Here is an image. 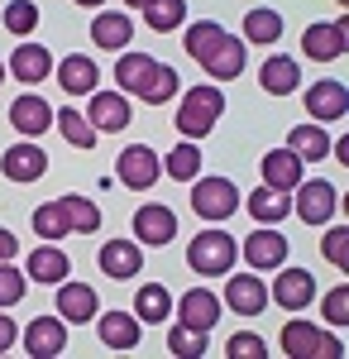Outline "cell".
Masks as SVG:
<instances>
[{"label":"cell","instance_id":"obj_32","mask_svg":"<svg viewBox=\"0 0 349 359\" xmlns=\"http://www.w3.org/2000/svg\"><path fill=\"white\" fill-rule=\"evenodd\" d=\"M287 149H292L301 163H321L325 154H330V135H325L321 125H292V135H287Z\"/></svg>","mask_w":349,"mask_h":359},{"label":"cell","instance_id":"obj_23","mask_svg":"<svg viewBox=\"0 0 349 359\" xmlns=\"http://www.w3.org/2000/svg\"><path fill=\"white\" fill-rule=\"evenodd\" d=\"M177 311H182V326L211 335L215 321H220V297H215L211 287H187V292H182V302H177Z\"/></svg>","mask_w":349,"mask_h":359},{"label":"cell","instance_id":"obj_8","mask_svg":"<svg viewBox=\"0 0 349 359\" xmlns=\"http://www.w3.org/2000/svg\"><path fill=\"white\" fill-rule=\"evenodd\" d=\"M57 287V316H67V326H86V321H96V311H101V297H96V287L91 283H72V273L62 278V283H53Z\"/></svg>","mask_w":349,"mask_h":359},{"label":"cell","instance_id":"obj_28","mask_svg":"<svg viewBox=\"0 0 349 359\" xmlns=\"http://www.w3.org/2000/svg\"><path fill=\"white\" fill-rule=\"evenodd\" d=\"M25 273L34 278V283H48V287H53V283H62V278L72 273V259H67V254L48 240V245L29 249V269H25Z\"/></svg>","mask_w":349,"mask_h":359},{"label":"cell","instance_id":"obj_45","mask_svg":"<svg viewBox=\"0 0 349 359\" xmlns=\"http://www.w3.org/2000/svg\"><path fill=\"white\" fill-rule=\"evenodd\" d=\"M321 254L340 269V273L349 269V230H345V225H335V230H325V235H321Z\"/></svg>","mask_w":349,"mask_h":359},{"label":"cell","instance_id":"obj_26","mask_svg":"<svg viewBox=\"0 0 349 359\" xmlns=\"http://www.w3.org/2000/svg\"><path fill=\"white\" fill-rule=\"evenodd\" d=\"M259 86L268 91V96H292L296 86H301V62L287 53H273L264 67H259Z\"/></svg>","mask_w":349,"mask_h":359},{"label":"cell","instance_id":"obj_7","mask_svg":"<svg viewBox=\"0 0 349 359\" xmlns=\"http://www.w3.org/2000/svg\"><path fill=\"white\" fill-rule=\"evenodd\" d=\"M301 101H306V115L316 120V125H340L349 115V91L345 82H311L306 91H301Z\"/></svg>","mask_w":349,"mask_h":359},{"label":"cell","instance_id":"obj_4","mask_svg":"<svg viewBox=\"0 0 349 359\" xmlns=\"http://www.w3.org/2000/svg\"><path fill=\"white\" fill-rule=\"evenodd\" d=\"M287 196H292L296 221H306V225H330L335 211H340V192H335V182H325V177H301Z\"/></svg>","mask_w":349,"mask_h":359},{"label":"cell","instance_id":"obj_18","mask_svg":"<svg viewBox=\"0 0 349 359\" xmlns=\"http://www.w3.org/2000/svg\"><path fill=\"white\" fill-rule=\"evenodd\" d=\"M20 340H25V350L34 359H53V355L67 350V321L62 316H34Z\"/></svg>","mask_w":349,"mask_h":359},{"label":"cell","instance_id":"obj_3","mask_svg":"<svg viewBox=\"0 0 349 359\" xmlns=\"http://www.w3.org/2000/svg\"><path fill=\"white\" fill-rule=\"evenodd\" d=\"M191 211L211 225H225L235 211H240V187L230 177H191Z\"/></svg>","mask_w":349,"mask_h":359},{"label":"cell","instance_id":"obj_44","mask_svg":"<svg viewBox=\"0 0 349 359\" xmlns=\"http://www.w3.org/2000/svg\"><path fill=\"white\" fill-rule=\"evenodd\" d=\"M225 355L230 359H264L268 355V345H264V335L259 331H235L225 340Z\"/></svg>","mask_w":349,"mask_h":359},{"label":"cell","instance_id":"obj_27","mask_svg":"<svg viewBox=\"0 0 349 359\" xmlns=\"http://www.w3.org/2000/svg\"><path fill=\"white\" fill-rule=\"evenodd\" d=\"M240 206H249L254 225H278L292 216V196L287 192H273V187H254L249 196H240Z\"/></svg>","mask_w":349,"mask_h":359},{"label":"cell","instance_id":"obj_6","mask_svg":"<svg viewBox=\"0 0 349 359\" xmlns=\"http://www.w3.org/2000/svg\"><path fill=\"white\" fill-rule=\"evenodd\" d=\"M158 177H163V158L149 144H130V149L115 158V182H125L130 192H149Z\"/></svg>","mask_w":349,"mask_h":359},{"label":"cell","instance_id":"obj_49","mask_svg":"<svg viewBox=\"0 0 349 359\" xmlns=\"http://www.w3.org/2000/svg\"><path fill=\"white\" fill-rule=\"evenodd\" d=\"M81 10H101V5H106V0H77Z\"/></svg>","mask_w":349,"mask_h":359},{"label":"cell","instance_id":"obj_21","mask_svg":"<svg viewBox=\"0 0 349 359\" xmlns=\"http://www.w3.org/2000/svg\"><path fill=\"white\" fill-rule=\"evenodd\" d=\"M301 172H306V163L296 158L292 149H268L259 158V177H264V187H273V192H292L296 182H301Z\"/></svg>","mask_w":349,"mask_h":359},{"label":"cell","instance_id":"obj_11","mask_svg":"<svg viewBox=\"0 0 349 359\" xmlns=\"http://www.w3.org/2000/svg\"><path fill=\"white\" fill-rule=\"evenodd\" d=\"M244 62H249V43L235 39V34H220L211 43V53L201 57V67H206V77L211 82H235L244 72Z\"/></svg>","mask_w":349,"mask_h":359},{"label":"cell","instance_id":"obj_40","mask_svg":"<svg viewBox=\"0 0 349 359\" xmlns=\"http://www.w3.org/2000/svg\"><path fill=\"white\" fill-rule=\"evenodd\" d=\"M5 29H10L15 39H34V29H39V5H34V0H10Z\"/></svg>","mask_w":349,"mask_h":359},{"label":"cell","instance_id":"obj_29","mask_svg":"<svg viewBox=\"0 0 349 359\" xmlns=\"http://www.w3.org/2000/svg\"><path fill=\"white\" fill-rule=\"evenodd\" d=\"M292 316H296V321H287V326H282V335H278L282 355H292V359H316V350H321V326L301 321V311H292Z\"/></svg>","mask_w":349,"mask_h":359},{"label":"cell","instance_id":"obj_12","mask_svg":"<svg viewBox=\"0 0 349 359\" xmlns=\"http://www.w3.org/2000/svg\"><path fill=\"white\" fill-rule=\"evenodd\" d=\"M268 302H278L282 311H306V306L316 302V278L306 273V269H278V278H273V292Z\"/></svg>","mask_w":349,"mask_h":359},{"label":"cell","instance_id":"obj_22","mask_svg":"<svg viewBox=\"0 0 349 359\" xmlns=\"http://www.w3.org/2000/svg\"><path fill=\"white\" fill-rule=\"evenodd\" d=\"M130 39H135V20H130L125 10H101V15L91 20V43L106 48V53L130 48Z\"/></svg>","mask_w":349,"mask_h":359},{"label":"cell","instance_id":"obj_25","mask_svg":"<svg viewBox=\"0 0 349 359\" xmlns=\"http://www.w3.org/2000/svg\"><path fill=\"white\" fill-rule=\"evenodd\" d=\"M153 67H158V57L153 53H139V48H120V62H115V86L125 91V96H139L149 77H153Z\"/></svg>","mask_w":349,"mask_h":359},{"label":"cell","instance_id":"obj_37","mask_svg":"<svg viewBox=\"0 0 349 359\" xmlns=\"http://www.w3.org/2000/svg\"><path fill=\"white\" fill-rule=\"evenodd\" d=\"M177 86H182V77H177V67H167V62H158V67H153V77H149V86L139 91V101H144V106H167V101L177 96Z\"/></svg>","mask_w":349,"mask_h":359},{"label":"cell","instance_id":"obj_51","mask_svg":"<svg viewBox=\"0 0 349 359\" xmlns=\"http://www.w3.org/2000/svg\"><path fill=\"white\" fill-rule=\"evenodd\" d=\"M0 86H5V62H0Z\"/></svg>","mask_w":349,"mask_h":359},{"label":"cell","instance_id":"obj_17","mask_svg":"<svg viewBox=\"0 0 349 359\" xmlns=\"http://www.w3.org/2000/svg\"><path fill=\"white\" fill-rule=\"evenodd\" d=\"M96 335H101V345L106 350H135L139 340H144V321H139L135 311H96Z\"/></svg>","mask_w":349,"mask_h":359},{"label":"cell","instance_id":"obj_14","mask_svg":"<svg viewBox=\"0 0 349 359\" xmlns=\"http://www.w3.org/2000/svg\"><path fill=\"white\" fill-rule=\"evenodd\" d=\"M5 72L15 77L20 86H39L53 77V53L43 48V43H34V39H25L15 53H10V62H5Z\"/></svg>","mask_w":349,"mask_h":359},{"label":"cell","instance_id":"obj_43","mask_svg":"<svg viewBox=\"0 0 349 359\" xmlns=\"http://www.w3.org/2000/svg\"><path fill=\"white\" fill-rule=\"evenodd\" d=\"M167 350L172 355H187V359H196V355H206V331H191V326H172L167 331Z\"/></svg>","mask_w":349,"mask_h":359},{"label":"cell","instance_id":"obj_15","mask_svg":"<svg viewBox=\"0 0 349 359\" xmlns=\"http://www.w3.org/2000/svg\"><path fill=\"white\" fill-rule=\"evenodd\" d=\"M86 120L96 135H120L130 125V96L125 91H91V106H86Z\"/></svg>","mask_w":349,"mask_h":359},{"label":"cell","instance_id":"obj_33","mask_svg":"<svg viewBox=\"0 0 349 359\" xmlns=\"http://www.w3.org/2000/svg\"><path fill=\"white\" fill-rule=\"evenodd\" d=\"M53 130L62 139H67V144H72V149H96V130H91V120H86V115L81 111H72V106H62V111H53Z\"/></svg>","mask_w":349,"mask_h":359},{"label":"cell","instance_id":"obj_42","mask_svg":"<svg viewBox=\"0 0 349 359\" xmlns=\"http://www.w3.org/2000/svg\"><path fill=\"white\" fill-rule=\"evenodd\" d=\"M321 316H325L330 331H345V326H349V287H345V283L330 287V292L321 297Z\"/></svg>","mask_w":349,"mask_h":359},{"label":"cell","instance_id":"obj_19","mask_svg":"<svg viewBox=\"0 0 349 359\" xmlns=\"http://www.w3.org/2000/svg\"><path fill=\"white\" fill-rule=\"evenodd\" d=\"M96 264H101L106 278L125 283V278H139V269H144V249H139V240H106L101 254H96Z\"/></svg>","mask_w":349,"mask_h":359},{"label":"cell","instance_id":"obj_10","mask_svg":"<svg viewBox=\"0 0 349 359\" xmlns=\"http://www.w3.org/2000/svg\"><path fill=\"white\" fill-rule=\"evenodd\" d=\"M135 240H144L149 249H163L177 240V211L163 201H144L135 211Z\"/></svg>","mask_w":349,"mask_h":359},{"label":"cell","instance_id":"obj_50","mask_svg":"<svg viewBox=\"0 0 349 359\" xmlns=\"http://www.w3.org/2000/svg\"><path fill=\"white\" fill-rule=\"evenodd\" d=\"M125 5H130V10H144V5H149V0H125Z\"/></svg>","mask_w":349,"mask_h":359},{"label":"cell","instance_id":"obj_5","mask_svg":"<svg viewBox=\"0 0 349 359\" xmlns=\"http://www.w3.org/2000/svg\"><path fill=\"white\" fill-rule=\"evenodd\" d=\"M240 259L254 273H273V269L287 264V235L278 225H254V235L240 245Z\"/></svg>","mask_w":349,"mask_h":359},{"label":"cell","instance_id":"obj_13","mask_svg":"<svg viewBox=\"0 0 349 359\" xmlns=\"http://www.w3.org/2000/svg\"><path fill=\"white\" fill-rule=\"evenodd\" d=\"M0 172L10 182H39L48 172V154L39 149V139H20V144H10L0 154Z\"/></svg>","mask_w":349,"mask_h":359},{"label":"cell","instance_id":"obj_31","mask_svg":"<svg viewBox=\"0 0 349 359\" xmlns=\"http://www.w3.org/2000/svg\"><path fill=\"white\" fill-rule=\"evenodd\" d=\"M135 316L144 321V326H158V321H167L172 316V292L163 287V283H144L135 297Z\"/></svg>","mask_w":349,"mask_h":359},{"label":"cell","instance_id":"obj_16","mask_svg":"<svg viewBox=\"0 0 349 359\" xmlns=\"http://www.w3.org/2000/svg\"><path fill=\"white\" fill-rule=\"evenodd\" d=\"M10 125H15V135H20V139H39L43 130H53V106H48L43 96L25 91V96L10 101Z\"/></svg>","mask_w":349,"mask_h":359},{"label":"cell","instance_id":"obj_39","mask_svg":"<svg viewBox=\"0 0 349 359\" xmlns=\"http://www.w3.org/2000/svg\"><path fill=\"white\" fill-rule=\"evenodd\" d=\"M220 34H225V29L215 25V20H196V25H187V34H182V48H187V53L201 62V57L211 53V43L220 39Z\"/></svg>","mask_w":349,"mask_h":359},{"label":"cell","instance_id":"obj_46","mask_svg":"<svg viewBox=\"0 0 349 359\" xmlns=\"http://www.w3.org/2000/svg\"><path fill=\"white\" fill-rule=\"evenodd\" d=\"M340 355H345L340 331H321V350H316V359H340Z\"/></svg>","mask_w":349,"mask_h":359},{"label":"cell","instance_id":"obj_2","mask_svg":"<svg viewBox=\"0 0 349 359\" xmlns=\"http://www.w3.org/2000/svg\"><path fill=\"white\" fill-rule=\"evenodd\" d=\"M235 259H240V240L225 235L220 225L201 230L187 245V264H191V273H201V278H225L235 269Z\"/></svg>","mask_w":349,"mask_h":359},{"label":"cell","instance_id":"obj_47","mask_svg":"<svg viewBox=\"0 0 349 359\" xmlns=\"http://www.w3.org/2000/svg\"><path fill=\"white\" fill-rule=\"evenodd\" d=\"M15 340H20V326H15V316H0V355H5Z\"/></svg>","mask_w":349,"mask_h":359},{"label":"cell","instance_id":"obj_48","mask_svg":"<svg viewBox=\"0 0 349 359\" xmlns=\"http://www.w3.org/2000/svg\"><path fill=\"white\" fill-rule=\"evenodd\" d=\"M15 254H20V240H15V235L0 225V264H5V259H15Z\"/></svg>","mask_w":349,"mask_h":359},{"label":"cell","instance_id":"obj_34","mask_svg":"<svg viewBox=\"0 0 349 359\" xmlns=\"http://www.w3.org/2000/svg\"><path fill=\"white\" fill-rule=\"evenodd\" d=\"M34 235H39V240H67V235H72V221H67L62 196H57V201H43V206L34 211Z\"/></svg>","mask_w":349,"mask_h":359},{"label":"cell","instance_id":"obj_36","mask_svg":"<svg viewBox=\"0 0 349 359\" xmlns=\"http://www.w3.org/2000/svg\"><path fill=\"white\" fill-rule=\"evenodd\" d=\"M182 20H187V0H149L144 5V25L153 34H172V29H182Z\"/></svg>","mask_w":349,"mask_h":359},{"label":"cell","instance_id":"obj_24","mask_svg":"<svg viewBox=\"0 0 349 359\" xmlns=\"http://www.w3.org/2000/svg\"><path fill=\"white\" fill-rule=\"evenodd\" d=\"M301 48H306L311 62H335V57H345V20H335V25H306Z\"/></svg>","mask_w":349,"mask_h":359},{"label":"cell","instance_id":"obj_20","mask_svg":"<svg viewBox=\"0 0 349 359\" xmlns=\"http://www.w3.org/2000/svg\"><path fill=\"white\" fill-rule=\"evenodd\" d=\"M53 72L67 96H91L101 86V67H96V57H86V53H67L62 62H53Z\"/></svg>","mask_w":349,"mask_h":359},{"label":"cell","instance_id":"obj_41","mask_svg":"<svg viewBox=\"0 0 349 359\" xmlns=\"http://www.w3.org/2000/svg\"><path fill=\"white\" fill-rule=\"evenodd\" d=\"M25 292H29V273H25V269H15V259H5V264H0V311L15 306Z\"/></svg>","mask_w":349,"mask_h":359},{"label":"cell","instance_id":"obj_9","mask_svg":"<svg viewBox=\"0 0 349 359\" xmlns=\"http://www.w3.org/2000/svg\"><path fill=\"white\" fill-rule=\"evenodd\" d=\"M225 306L235 311V316H264V306H268V287H264V278L254 273H225Z\"/></svg>","mask_w":349,"mask_h":359},{"label":"cell","instance_id":"obj_1","mask_svg":"<svg viewBox=\"0 0 349 359\" xmlns=\"http://www.w3.org/2000/svg\"><path fill=\"white\" fill-rule=\"evenodd\" d=\"M220 115H225V91L215 82H206V86H187L182 91V106H177V135L182 139H206L220 125Z\"/></svg>","mask_w":349,"mask_h":359},{"label":"cell","instance_id":"obj_35","mask_svg":"<svg viewBox=\"0 0 349 359\" xmlns=\"http://www.w3.org/2000/svg\"><path fill=\"white\" fill-rule=\"evenodd\" d=\"M163 172H167L172 182H191V177L201 172V149H196V139H177V149L163 158Z\"/></svg>","mask_w":349,"mask_h":359},{"label":"cell","instance_id":"obj_38","mask_svg":"<svg viewBox=\"0 0 349 359\" xmlns=\"http://www.w3.org/2000/svg\"><path fill=\"white\" fill-rule=\"evenodd\" d=\"M62 206H67V221H72V235H96V230H101V206H96L91 196L67 192V196H62Z\"/></svg>","mask_w":349,"mask_h":359},{"label":"cell","instance_id":"obj_30","mask_svg":"<svg viewBox=\"0 0 349 359\" xmlns=\"http://www.w3.org/2000/svg\"><path fill=\"white\" fill-rule=\"evenodd\" d=\"M240 39L244 43H259V48H273V43L282 39V15H278V10H249Z\"/></svg>","mask_w":349,"mask_h":359}]
</instances>
